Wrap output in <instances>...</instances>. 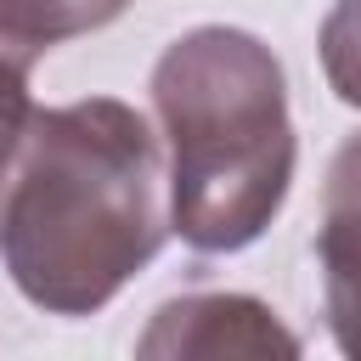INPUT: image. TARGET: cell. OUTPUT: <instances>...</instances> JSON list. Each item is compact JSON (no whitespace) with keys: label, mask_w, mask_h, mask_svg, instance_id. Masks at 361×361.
<instances>
[{"label":"cell","mask_w":361,"mask_h":361,"mask_svg":"<svg viewBox=\"0 0 361 361\" xmlns=\"http://www.w3.org/2000/svg\"><path fill=\"white\" fill-rule=\"evenodd\" d=\"M152 124L118 96L34 107L0 192V259L45 316H96L169 237Z\"/></svg>","instance_id":"obj_1"},{"label":"cell","mask_w":361,"mask_h":361,"mask_svg":"<svg viewBox=\"0 0 361 361\" xmlns=\"http://www.w3.org/2000/svg\"><path fill=\"white\" fill-rule=\"evenodd\" d=\"M152 113L169 147V226L197 254L248 248L288 203L299 141L288 73L248 28L203 23L152 68Z\"/></svg>","instance_id":"obj_2"},{"label":"cell","mask_w":361,"mask_h":361,"mask_svg":"<svg viewBox=\"0 0 361 361\" xmlns=\"http://www.w3.org/2000/svg\"><path fill=\"white\" fill-rule=\"evenodd\" d=\"M299 333L282 327V316L248 293H180L152 310L147 333L135 338V355L147 361H226V355H299Z\"/></svg>","instance_id":"obj_3"},{"label":"cell","mask_w":361,"mask_h":361,"mask_svg":"<svg viewBox=\"0 0 361 361\" xmlns=\"http://www.w3.org/2000/svg\"><path fill=\"white\" fill-rule=\"evenodd\" d=\"M130 0H0V39L23 56H45L73 34H96L124 17Z\"/></svg>","instance_id":"obj_4"},{"label":"cell","mask_w":361,"mask_h":361,"mask_svg":"<svg viewBox=\"0 0 361 361\" xmlns=\"http://www.w3.org/2000/svg\"><path fill=\"white\" fill-rule=\"evenodd\" d=\"M316 265H322L327 333L350 361H361V237L316 231Z\"/></svg>","instance_id":"obj_5"},{"label":"cell","mask_w":361,"mask_h":361,"mask_svg":"<svg viewBox=\"0 0 361 361\" xmlns=\"http://www.w3.org/2000/svg\"><path fill=\"white\" fill-rule=\"evenodd\" d=\"M322 73L344 107H361V0H338L322 17Z\"/></svg>","instance_id":"obj_6"},{"label":"cell","mask_w":361,"mask_h":361,"mask_svg":"<svg viewBox=\"0 0 361 361\" xmlns=\"http://www.w3.org/2000/svg\"><path fill=\"white\" fill-rule=\"evenodd\" d=\"M316 231H350V237H361V130L327 164V180H322V226Z\"/></svg>","instance_id":"obj_7"},{"label":"cell","mask_w":361,"mask_h":361,"mask_svg":"<svg viewBox=\"0 0 361 361\" xmlns=\"http://www.w3.org/2000/svg\"><path fill=\"white\" fill-rule=\"evenodd\" d=\"M28 68L34 56L0 45V192H6V175H11V158L23 147V130L34 118V96H28Z\"/></svg>","instance_id":"obj_8"}]
</instances>
